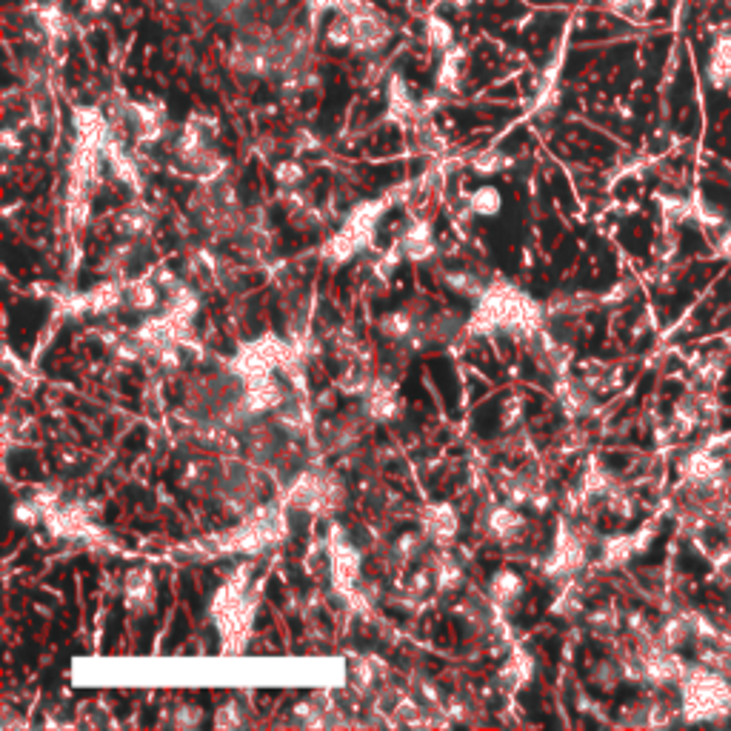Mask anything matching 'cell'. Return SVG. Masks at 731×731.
Wrapping results in <instances>:
<instances>
[{"instance_id": "obj_24", "label": "cell", "mask_w": 731, "mask_h": 731, "mask_svg": "<svg viewBox=\"0 0 731 731\" xmlns=\"http://www.w3.org/2000/svg\"><path fill=\"white\" fill-rule=\"evenodd\" d=\"M706 75L714 89H729L731 86V38L714 40L712 52H709V63H706Z\"/></svg>"}, {"instance_id": "obj_28", "label": "cell", "mask_w": 731, "mask_h": 731, "mask_svg": "<svg viewBox=\"0 0 731 731\" xmlns=\"http://www.w3.org/2000/svg\"><path fill=\"white\" fill-rule=\"evenodd\" d=\"M657 637H660L666 646H672V649L686 646V643H689V640L694 637L689 614H674V617H666V623L660 626V634H657Z\"/></svg>"}, {"instance_id": "obj_6", "label": "cell", "mask_w": 731, "mask_h": 731, "mask_svg": "<svg viewBox=\"0 0 731 731\" xmlns=\"http://www.w3.org/2000/svg\"><path fill=\"white\" fill-rule=\"evenodd\" d=\"M343 486L335 475H326V472H303L300 477H295V483L289 486L286 492V503L292 509H300V512L317 514V517H326V514L337 512L343 506Z\"/></svg>"}, {"instance_id": "obj_47", "label": "cell", "mask_w": 731, "mask_h": 731, "mask_svg": "<svg viewBox=\"0 0 731 731\" xmlns=\"http://www.w3.org/2000/svg\"><path fill=\"white\" fill-rule=\"evenodd\" d=\"M3 146H6V152H18L20 149V143H18V138H15V132H12V129H6V132H3Z\"/></svg>"}, {"instance_id": "obj_29", "label": "cell", "mask_w": 731, "mask_h": 731, "mask_svg": "<svg viewBox=\"0 0 731 731\" xmlns=\"http://www.w3.org/2000/svg\"><path fill=\"white\" fill-rule=\"evenodd\" d=\"M426 546H432L426 540V534H403V537H397L395 546H392V557H395L397 566H409V563H415V560H420L426 554Z\"/></svg>"}, {"instance_id": "obj_2", "label": "cell", "mask_w": 731, "mask_h": 731, "mask_svg": "<svg viewBox=\"0 0 731 731\" xmlns=\"http://www.w3.org/2000/svg\"><path fill=\"white\" fill-rule=\"evenodd\" d=\"M257 600H260V586L252 580L249 566H240L215 592L209 603V614L220 634L223 654H240L246 649L255 629Z\"/></svg>"}, {"instance_id": "obj_37", "label": "cell", "mask_w": 731, "mask_h": 731, "mask_svg": "<svg viewBox=\"0 0 731 731\" xmlns=\"http://www.w3.org/2000/svg\"><path fill=\"white\" fill-rule=\"evenodd\" d=\"M275 178L283 189H297L306 178V169L297 160H280L275 166Z\"/></svg>"}, {"instance_id": "obj_3", "label": "cell", "mask_w": 731, "mask_h": 731, "mask_svg": "<svg viewBox=\"0 0 731 731\" xmlns=\"http://www.w3.org/2000/svg\"><path fill=\"white\" fill-rule=\"evenodd\" d=\"M286 537V514L275 503H266V506H257L246 514V520L240 523L238 529L226 534H215V537H206L200 543L186 546L183 554L189 557H223V554H257L266 552L277 546L280 540Z\"/></svg>"}, {"instance_id": "obj_38", "label": "cell", "mask_w": 731, "mask_h": 731, "mask_svg": "<svg viewBox=\"0 0 731 731\" xmlns=\"http://www.w3.org/2000/svg\"><path fill=\"white\" fill-rule=\"evenodd\" d=\"M606 9L620 15V18L640 20L652 9V0H606Z\"/></svg>"}, {"instance_id": "obj_1", "label": "cell", "mask_w": 731, "mask_h": 731, "mask_svg": "<svg viewBox=\"0 0 731 731\" xmlns=\"http://www.w3.org/2000/svg\"><path fill=\"white\" fill-rule=\"evenodd\" d=\"M543 329H546L543 306L532 295H526L523 289L500 277L483 289V295L477 297L475 312L466 320V335L475 337L506 332L520 340H532Z\"/></svg>"}, {"instance_id": "obj_19", "label": "cell", "mask_w": 731, "mask_h": 731, "mask_svg": "<svg viewBox=\"0 0 731 731\" xmlns=\"http://www.w3.org/2000/svg\"><path fill=\"white\" fill-rule=\"evenodd\" d=\"M123 597H126V609L132 614H146L155 606V574L149 569H135L126 574L123 583Z\"/></svg>"}, {"instance_id": "obj_14", "label": "cell", "mask_w": 731, "mask_h": 731, "mask_svg": "<svg viewBox=\"0 0 731 731\" xmlns=\"http://www.w3.org/2000/svg\"><path fill=\"white\" fill-rule=\"evenodd\" d=\"M126 123L132 126L138 143H158L166 135V106L160 100L126 103Z\"/></svg>"}, {"instance_id": "obj_30", "label": "cell", "mask_w": 731, "mask_h": 731, "mask_svg": "<svg viewBox=\"0 0 731 731\" xmlns=\"http://www.w3.org/2000/svg\"><path fill=\"white\" fill-rule=\"evenodd\" d=\"M423 35H426V43H429L435 52H446V49L455 46V29L440 18V15H429V18H426Z\"/></svg>"}, {"instance_id": "obj_26", "label": "cell", "mask_w": 731, "mask_h": 731, "mask_svg": "<svg viewBox=\"0 0 731 731\" xmlns=\"http://www.w3.org/2000/svg\"><path fill=\"white\" fill-rule=\"evenodd\" d=\"M160 303L158 283L152 277H138L126 283V306L135 312H155Z\"/></svg>"}, {"instance_id": "obj_34", "label": "cell", "mask_w": 731, "mask_h": 731, "mask_svg": "<svg viewBox=\"0 0 731 731\" xmlns=\"http://www.w3.org/2000/svg\"><path fill=\"white\" fill-rule=\"evenodd\" d=\"M657 203H660V215L669 226H680L686 223L689 218H694V200L686 198H672V195H657Z\"/></svg>"}, {"instance_id": "obj_31", "label": "cell", "mask_w": 731, "mask_h": 731, "mask_svg": "<svg viewBox=\"0 0 731 731\" xmlns=\"http://www.w3.org/2000/svg\"><path fill=\"white\" fill-rule=\"evenodd\" d=\"M35 18H38V26L49 35V38H66V32H69V20H66V15H63L60 6H55V3H43V6H38Z\"/></svg>"}, {"instance_id": "obj_10", "label": "cell", "mask_w": 731, "mask_h": 731, "mask_svg": "<svg viewBox=\"0 0 731 731\" xmlns=\"http://www.w3.org/2000/svg\"><path fill=\"white\" fill-rule=\"evenodd\" d=\"M637 657L643 666V683H649V686H672V683H680V677L686 674L683 660L660 637L657 640L654 637L640 640Z\"/></svg>"}, {"instance_id": "obj_8", "label": "cell", "mask_w": 731, "mask_h": 731, "mask_svg": "<svg viewBox=\"0 0 731 731\" xmlns=\"http://www.w3.org/2000/svg\"><path fill=\"white\" fill-rule=\"evenodd\" d=\"M43 523L60 540H75V543H89V546H112V540L92 520V509L86 503H60L46 514Z\"/></svg>"}, {"instance_id": "obj_16", "label": "cell", "mask_w": 731, "mask_h": 731, "mask_svg": "<svg viewBox=\"0 0 731 731\" xmlns=\"http://www.w3.org/2000/svg\"><path fill=\"white\" fill-rule=\"evenodd\" d=\"M534 677V657L523 646H514L509 660L503 663V669L497 672V686L503 694H517L526 689Z\"/></svg>"}, {"instance_id": "obj_9", "label": "cell", "mask_w": 731, "mask_h": 731, "mask_svg": "<svg viewBox=\"0 0 731 731\" xmlns=\"http://www.w3.org/2000/svg\"><path fill=\"white\" fill-rule=\"evenodd\" d=\"M586 566V543L566 520H560L554 534V549L543 563V574L554 583H569Z\"/></svg>"}, {"instance_id": "obj_42", "label": "cell", "mask_w": 731, "mask_h": 731, "mask_svg": "<svg viewBox=\"0 0 731 731\" xmlns=\"http://www.w3.org/2000/svg\"><path fill=\"white\" fill-rule=\"evenodd\" d=\"M694 218H697V223L709 226V229H720L723 226V215L703 198H694Z\"/></svg>"}, {"instance_id": "obj_48", "label": "cell", "mask_w": 731, "mask_h": 731, "mask_svg": "<svg viewBox=\"0 0 731 731\" xmlns=\"http://www.w3.org/2000/svg\"><path fill=\"white\" fill-rule=\"evenodd\" d=\"M440 3H452V6H460V9H466V6H469V0H440Z\"/></svg>"}, {"instance_id": "obj_41", "label": "cell", "mask_w": 731, "mask_h": 731, "mask_svg": "<svg viewBox=\"0 0 731 731\" xmlns=\"http://www.w3.org/2000/svg\"><path fill=\"white\" fill-rule=\"evenodd\" d=\"M620 626V617L614 609H600V612L592 614V632L600 634V637H612Z\"/></svg>"}, {"instance_id": "obj_17", "label": "cell", "mask_w": 731, "mask_h": 731, "mask_svg": "<svg viewBox=\"0 0 731 731\" xmlns=\"http://www.w3.org/2000/svg\"><path fill=\"white\" fill-rule=\"evenodd\" d=\"M386 95H389V118L395 120L397 126H403V129H415L417 123L423 120V115H420V103L412 98L406 80L400 75H392Z\"/></svg>"}, {"instance_id": "obj_20", "label": "cell", "mask_w": 731, "mask_h": 731, "mask_svg": "<svg viewBox=\"0 0 731 731\" xmlns=\"http://www.w3.org/2000/svg\"><path fill=\"white\" fill-rule=\"evenodd\" d=\"M480 526H483V532L494 537V540H500V543H509L514 540L517 534L523 532V517L514 512V503L512 506H489L483 517H480Z\"/></svg>"}, {"instance_id": "obj_40", "label": "cell", "mask_w": 731, "mask_h": 731, "mask_svg": "<svg viewBox=\"0 0 731 731\" xmlns=\"http://www.w3.org/2000/svg\"><path fill=\"white\" fill-rule=\"evenodd\" d=\"M554 614H560V617H572V614L580 612V592L572 586V580L566 583V592L560 594L557 600H554L552 606Z\"/></svg>"}, {"instance_id": "obj_11", "label": "cell", "mask_w": 731, "mask_h": 731, "mask_svg": "<svg viewBox=\"0 0 731 731\" xmlns=\"http://www.w3.org/2000/svg\"><path fill=\"white\" fill-rule=\"evenodd\" d=\"M120 303H126V283L120 280H106L98 283L89 292L80 295L58 297V315L86 317V315H109L115 312Z\"/></svg>"}, {"instance_id": "obj_21", "label": "cell", "mask_w": 731, "mask_h": 731, "mask_svg": "<svg viewBox=\"0 0 731 731\" xmlns=\"http://www.w3.org/2000/svg\"><path fill=\"white\" fill-rule=\"evenodd\" d=\"M463 69H466V46H452L443 52L437 66L435 86L440 95H455L463 86Z\"/></svg>"}, {"instance_id": "obj_46", "label": "cell", "mask_w": 731, "mask_h": 731, "mask_svg": "<svg viewBox=\"0 0 731 731\" xmlns=\"http://www.w3.org/2000/svg\"><path fill=\"white\" fill-rule=\"evenodd\" d=\"M106 6H109V0H83V12H89V15H100Z\"/></svg>"}, {"instance_id": "obj_18", "label": "cell", "mask_w": 731, "mask_h": 731, "mask_svg": "<svg viewBox=\"0 0 731 731\" xmlns=\"http://www.w3.org/2000/svg\"><path fill=\"white\" fill-rule=\"evenodd\" d=\"M397 246H400L403 257H409V260H415V263H423V260L435 257L437 252L435 235H432V229H429L426 220H412V223L400 232Z\"/></svg>"}, {"instance_id": "obj_36", "label": "cell", "mask_w": 731, "mask_h": 731, "mask_svg": "<svg viewBox=\"0 0 731 731\" xmlns=\"http://www.w3.org/2000/svg\"><path fill=\"white\" fill-rule=\"evenodd\" d=\"M326 40H329V46H337V49L355 43V32H352V20H349V15H337V18L329 23Z\"/></svg>"}, {"instance_id": "obj_44", "label": "cell", "mask_w": 731, "mask_h": 731, "mask_svg": "<svg viewBox=\"0 0 731 731\" xmlns=\"http://www.w3.org/2000/svg\"><path fill=\"white\" fill-rule=\"evenodd\" d=\"M178 726H198L200 723V709L198 706H180L178 709V720H175Z\"/></svg>"}, {"instance_id": "obj_23", "label": "cell", "mask_w": 731, "mask_h": 731, "mask_svg": "<svg viewBox=\"0 0 731 731\" xmlns=\"http://www.w3.org/2000/svg\"><path fill=\"white\" fill-rule=\"evenodd\" d=\"M523 589H526L523 577L517 572L503 569V572L492 574V580H489V586H486V594H489V600H492L494 606L506 609V606H512L514 600L523 594Z\"/></svg>"}, {"instance_id": "obj_5", "label": "cell", "mask_w": 731, "mask_h": 731, "mask_svg": "<svg viewBox=\"0 0 731 731\" xmlns=\"http://www.w3.org/2000/svg\"><path fill=\"white\" fill-rule=\"evenodd\" d=\"M389 206H392V198L366 200V203L352 206L346 220H343V229L323 246V252H320L323 260H329V263H346V260L360 255L363 249H369L372 240H375L377 220L383 218V212Z\"/></svg>"}, {"instance_id": "obj_39", "label": "cell", "mask_w": 731, "mask_h": 731, "mask_svg": "<svg viewBox=\"0 0 731 731\" xmlns=\"http://www.w3.org/2000/svg\"><path fill=\"white\" fill-rule=\"evenodd\" d=\"M592 680L600 686V689H614L620 680H623V669H620V660H603L597 663V669L592 672Z\"/></svg>"}, {"instance_id": "obj_13", "label": "cell", "mask_w": 731, "mask_h": 731, "mask_svg": "<svg viewBox=\"0 0 731 731\" xmlns=\"http://www.w3.org/2000/svg\"><path fill=\"white\" fill-rule=\"evenodd\" d=\"M400 395H397V383L389 375H375L369 392L363 395V417L372 423H389L400 417Z\"/></svg>"}, {"instance_id": "obj_4", "label": "cell", "mask_w": 731, "mask_h": 731, "mask_svg": "<svg viewBox=\"0 0 731 731\" xmlns=\"http://www.w3.org/2000/svg\"><path fill=\"white\" fill-rule=\"evenodd\" d=\"M680 700L689 723H717L731 712V686L712 669L692 666L680 677Z\"/></svg>"}, {"instance_id": "obj_43", "label": "cell", "mask_w": 731, "mask_h": 731, "mask_svg": "<svg viewBox=\"0 0 731 731\" xmlns=\"http://www.w3.org/2000/svg\"><path fill=\"white\" fill-rule=\"evenodd\" d=\"M246 720H243V714H240V706L238 703H223L215 714V726L218 729H238L243 726Z\"/></svg>"}, {"instance_id": "obj_12", "label": "cell", "mask_w": 731, "mask_h": 731, "mask_svg": "<svg viewBox=\"0 0 731 731\" xmlns=\"http://www.w3.org/2000/svg\"><path fill=\"white\" fill-rule=\"evenodd\" d=\"M420 532L435 549H452L460 532V517L452 503H429L420 514Z\"/></svg>"}, {"instance_id": "obj_22", "label": "cell", "mask_w": 731, "mask_h": 731, "mask_svg": "<svg viewBox=\"0 0 731 731\" xmlns=\"http://www.w3.org/2000/svg\"><path fill=\"white\" fill-rule=\"evenodd\" d=\"M557 397H560V406L566 409L569 417H580L589 415L594 409V397H592V386L589 383H580V380H572V377H557Z\"/></svg>"}, {"instance_id": "obj_25", "label": "cell", "mask_w": 731, "mask_h": 731, "mask_svg": "<svg viewBox=\"0 0 731 731\" xmlns=\"http://www.w3.org/2000/svg\"><path fill=\"white\" fill-rule=\"evenodd\" d=\"M683 477L694 486H712V483H720V477H723V463L717 457L700 452V455L686 457Z\"/></svg>"}, {"instance_id": "obj_7", "label": "cell", "mask_w": 731, "mask_h": 731, "mask_svg": "<svg viewBox=\"0 0 731 731\" xmlns=\"http://www.w3.org/2000/svg\"><path fill=\"white\" fill-rule=\"evenodd\" d=\"M326 546H329V577H332V589L335 594L343 597V603H349L355 592L360 589V566H363V557L357 552V546L349 540V534L343 532L340 526L329 529L326 537Z\"/></svg>"}, {"instance_id": "obj_45", "label": "cell", "mask_w": 731, "mask_h": 731, "mask_svg": "<svg viewBox=\"0 0 731 731\" xmlns=\"http://www.w3.org/2000/svg\"><path fill=\"white\" fill-rule=\"evenodd\" d=\"M717 255L729 257L731 260V229H723L720 238H717Z\"/></svg>"}, {"instance_id": "obj_27", "label": "cell", "mask_w": 731, "mask_h": 731, "mask_svg": "<svg viewBox=\"0 0 731 731\" xmlns=\"http://www.w3.org/2000/svg\"><path fill=\"white\" fill-rule=\"evenodd\" d=\"M152 229V212L146 206H126L115 218V232L120 235H132V238H140Z\"/></svg>"}, {"instance_id": "obj_15", "label": "cell", "mask_w": 731, "mask_h": 731, "mask_svg": "<svg viewBox=\"0 0 731 731\" xmlns=\"http://www.w3.org/2000/svg\"><path fill=\"white\" fill-rule=\"evenodd\" d=\"M654 534H657V529H654L652 523L643 526V529H637L634 534H614V537H609V540L603 543L600 563H603L606 569H620V566H626L634 554H643L649 549Z\"/></svg>"}, {"instance_id": "obj_35", "label": "cell", "mask_w": 731, "mask_h": 731, "mask_svg": "<svg viewBox=\"0 0 731 731\" xmlns=\"http://www.w3.org/2000/svg\"><path fill=\"white\" fill-rule=\"evenodd\" d=\"M509 163H512V160L506 158L503 152H497V149H486V152L475 155V160H472V169H475L477 175H483V178H492V175H500V172H503Z\"/></svg>"}, {"instance_id": "obj_33", "label": "cell", "mask_w": 731, "mask_h": 731, "mask_svg": "<svg viewBox=\"0 0 731 731\" xmlns=\"http://www.w3.org/2000/svg\"><path fill=\"white\" fill-rule=\"evenodd\" d=\"M672 423L680 435H692L694 429H697V423H700V403H697V397L689 395L683 397V400H677Z\"/></svg>"}, {"instance_id": "obj_32", "label": "cell", "mask_w": 731, "mask_h": 731, "mask_svg": "<svg viewBox=\"0 0 731 731\" xmlns=\"http://www.w3.org/2000/svg\"><path fill=\"white\" fill-rule=\"evenodd\" d=\"M503 206V195L497 192V186H480L469 195V209L472 215H480V218H494Z\"/></svg>"}]
</instances>
